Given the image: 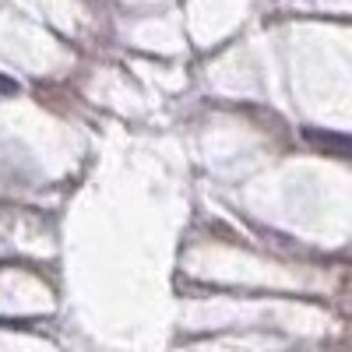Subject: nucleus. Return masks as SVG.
Listing matches in <instances>:
<instances>
[{
  "label": "nucleus",
  "instance_id": "2",
  "mask_svg": "<svg viewBox=\"0 0 352 352\" xmlns=\"http://www.w3.org/2000/svg\"><path fill=\"white\" fill-rule=\"evenodd\" d=\"M18 92V81L8 78V74H0V96H14Z\"/></svg>",
  "mask_w": 352,
  "mask_h": 352
},
{
  "label": "nucleus",
  "instance_id": "1",
  "mask_svg": "<svg viewBox=\"0 0 352 352\" xmlns=\"http://www.w3.org/2000/svg\"><path fill=\"white\" fill-rule=\"evenodd\" d=\"M303 138H307L310 144H320V148H335V155H349V138H345V134H328V131L320 134V131L307 127Z\"/></svg>",
  "mask_w": 352,
  "mask_h": 352
}]
</instances>
